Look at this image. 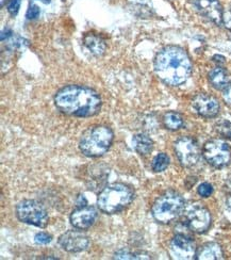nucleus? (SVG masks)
Here are the masks:
<instances>
[{
	"label": "nucleus",
	"instance_id": "nucleus-1",
	"mask_svg": "<svg viewBox=\"0 0 231 260\" xmlns=\"http://www.w3.org/2000/svg\"><path fill=\"white\" fill-rule=\"evenodd\" d=\"M54 104L65 114L89 117L101 111L102 100L94 90L81 85H69L54 96Z\"/></svg>",
	"mask_w": 231,
	"mask_h": 260
},
{
	"label": "nucleus",
	"instance_id": "nucleus-2",
	"mask_svg": "<svg viewBox=\"0 0 231 260\" xmlns=\"http://www.w3.org/2000/svg\"><path fill=\"white\" fill-rule=\"evenodd\" d=\"M155 71L158 77L169 85H180L189 79L192 62L184 49L168 46L159 51L155 59Z\"/></svg>",
	"mask_w": 231,
	"mask_h": 260
},
{
	"label": "nucleus",
	"instance_id": "nucleus-3",
	"mask_svg": "<svg viewBox=\"0 0 231 260\" xmlns=\"http://www.w3.org/2000/svg\"><path fill=\"white\" fill-rule=\"evenodd\" d=\"M134 199L135 192L130 187L124 183H114L99 193L97 205L103 212L113 214L125 209Z\"/></svg>",
	"mask_w": 231,
	"mask_h": 260
},
{
	"label": "nucleus",
	"instance_id": "nucleus-4",
	"mask_svg": "<svg viewBox=\"0 0 231 260\" xmlns=\"http://www.w3.org/2000/svg\"><path fill=\"white\" fill-rule=\"evenodd\" d=\"M112 130L106 126L89 128L80 139L79 147L87 157H99L106 154L113 142Z\"/></svg>",
	"mask_w": 231,
	"mask_h": 260
},
{
	"label": "nucleus",
	"instance_id": "nucleus-5",
	"mask_svg": "<svg viewBox=\"0 0 231 260\" xmlns=\"http://www.w3.org/2000/svg\"><path fill=\"white\" fill-rule=\"evenodd\" d=\"M185 203L183 198L177 192L169 191L152 205L151 213L155 220L161 224H169L178 219L183 212Z\"/></svg>",
	"mask_w": 231,
	"mask_h": 260
},
{
	"label": "nucleus",
	"instance_id": "nucleus-6",
	"mask_svg": "<svg viewBox=\"0 0 231 260\" xmlns=\"http://www.w3.org/2000/svg\"><path fill=\"white\" fill-rule=\"evenodd\" d=\"M16 214L19 221L38 227H45L48 223L46 209L36 201L26 200L20 202L16 207Z\"/></svg>",
	"mask_w": 231,
	"mask_h": 260
},
{
	"label": "nucleus",
	"instance_id": "nucleus-7",
	"mask_svg": "<svg viewBox=\"0 0 231 260\" xmlns=\"http://www.w3.org/2000/svg\"><path fill=\"white\" fill-rule=\"evenodd\" d=\"M203 155L209 165L221 169L231 161V149L227 143L219 140L209 141L203 148Z\"/></svg>",
	"mask_w": 231,
	"mask_h": 260
},
{
	"label": "nucleus",
	"instance_id": "nucleus-8",
	"mask_svg": "<svg viewBox=\"0 0 231 260\" xmlns=\"http://www.w3.org/2000/svg\"><path fill=\"white\" fill-rule=\"evenodd\" d=\"M175 153L184 168L194 167L201 157V148L191 137H181L175 142Z\"/></svg>",
	"mask_w": 231,
	"mask_h": 260
},
{
	"label": "nucleus",
	"instance_id": "nucleus-9",
	"mask_svg": "<svg viewBox=\"0 0 231 260\" xmlns=\"http://www.w3.org/2000/svg\"><path fill=\"white\" fill-rule=\"evenodd\" d=\"M211 222L212 216L210 211L200 204L191 206L185 213V224L194 233H206L210 227Z\"/></svg>",
	"mask_w": 231,
	"mask_h": 260
},
{
	"label": "nucleus",
	"instance_id": "nucleus-10",
	"mask_svg": "<svg viewBox=\"0 0 231 260\" xmlns=\"http://www.w3.org/2000/svg\"><path fill=\"white\" fill-rule=\"evenodd\" d=\"M170 253L172 258L179 260H190L196 257L197 248L195 242L190 237L184 235H176L170 244Z\"/></svg>",
	"mask_w": 231,
	"mask_h": 260
},
{
	"label": "nucleus",
	"instance_id": "nucleus-11",
	"mask_svg": "<svg viewBox=\"0 0 231 260\" xmlns=\"http://www.w3.org/2000/svg\"><path fill=\"white\" fill-rule=\"evenodd\" d=\"M192 108L198 115L206 118L215 117L221 109L219 103L215 97L205 93H200L194 96L192 100Z\"/></svg>",
	"mask_w": 231,
	"mask_h": 260
},
{
	"label": "nucleus",
	"instance_id": "nucleus-12",
	"mask_svg": "<svg viewBox=\"0 0 231 260\" xmlns=\"http://www.w3.org/2000/svg\"><path fill=\"white\" fill-rule=\"evenodd\" d=\"M59 244L66 252L79 253L87 250L90 246V239L82 233L70 231L59 238Z\"/></svg>",
	"mask_w": 231,
	"mask_h": 260
},
{
	"label": "nucleus",
	"instance_id": "nucleus-13",
	"mask_svg": "<svg viewBox=\"0 0 231 260\" xmlns=\"http://www.w3.org/2000/svg\"><path fill=\"white\" fill-rule=\"evenodd\" d=\"M198 12L216 25L223 24L224 10L218 0H195Z\"/></svg>",
	"mask_w": 231,
	"mask_h": 260
},
{
	"label": "nucleus",
	"instance_id": "nucleus-14",
	"mask_svg": "<svg viewBox=\"0 0 231 260\" xmlns=\"http://www.w3.org/2000/svg\"><path fill=\"white\" fill-rule=\"evenodd\" d=\"M97 210L90 206H81L71 214V223L78 230H86L91 227L97 219Z\"/></svg>",
	"mask_w": 231,
	"mask_h": 260
},
{
	"label": "nucleus",
	"instance_id": "nucleus-15",
	"mask_svg": "<svg viewBox=\"0 0 231 260\" xmlns=\"http://www.w3.org/2000/svg\"><path fill=\"white\" fill-rule=\"evenodd\" d=\"M195 258L197 260H219L224 258V253L219 244L208 242L197 251Z\"/></svg>",
	"mask_w": 231,
	"mask_h": 260
},
{
	"label": "nucleus",
	"instance_id": "nucleus-16",
	"mask_svg": "<svg viewBox=\"0 0 231 260\" xmlns=\"http://www.w3.org/2000/svg\"><path fill=\"white\" fill-rule=\"evenodd\" d=\"M209 81L216 90H225L230 81L229 74L222 67H217L209 73Z\"/></svg>",
	"mask_w": 231,
	"mask_h": 260
},
{
	"label": "nucleus",
	"instance_id": "nucleus-17",
	"mask_svg": "<svg viewBox=\"0 0 231 260\" xmlns=\"http://www.w3.org/2000/svg\"><path fill=\"white\" fill-rule=\"evenodd\" d=\"M84 46L93 53L94 56H103L106 51L105 41L94 34H86L83 38Z\"/></svg>",
	"mask_w": 231,
	"mask_h": 260
},
{
	"label": "nucleus",
	"instance_id": "nucleus-18",
	"mask_svg": "<svg viewBox=\"0 0 231 260\" xmlns=\"http://www.w3.org/2000/svg\"><path fill=\"white\" fill-rule=\"evenodd\" d=\"M132 144L140 155H148L153 148L152 140L145 134L136 135L132 138Z\"/></svg>",
	"mask_w": 231,
	"mask_h": 260
},
{
	"label": "nucleus",
	"instance_id": "nucleus-19",
	"mask_svg": "<svg viewBox=\"0 0 231 260\" xmlns=\"http://www.w3.org/2000/svg\"><path fill=\"white\" fill-rule=\"evenodd\" d=\"M163 124L170 130H178L183 126V117L178 112H168L163 116Z\"/></svg>",
	"mask_w": 231,
	"mask_h": 260
},
{
	"label": "nucleus",
	"instance_id": "nucleus-20",
	"mask_svg": "<svg viewBox=\"0 0 231 260\" xmlns=\"http://www.w3.org/2000/svg\"><path fill=\"white\" fill-rule=\"evenodd\" d=\"M169 166H170V157L164 153L158 154L152 161V170L157 173L165 171Z\"/></svg>",
	"mask_w": 231,
	"mask_h": 260
},
{
	"label": "nucleus",
	"instance_id": "nucleus-21",
	"mask_svg": "<svg viewBox=\"0 0 231 260\" xmlns=\"http://www.w3.org/2000/svg\"><path fill=\"white\" fill-rule=\"evenodd\" d=\"M114 258L115 259H150V256L145 252L131 253L129 251L120 250L117 253H115Z\"/></svg>",
	"mask_w": 231,
	"mask_h": 260
},
{
	"label": "nucleus",
	"instance_id": "nucleus-22",
	"mask_svg": "<svg viewBox=\"0 0 231 260\" xmlns=\"http://www.w3.org/2000/svg\"><path fill=\"white\" fill-rule=\"evenodd\" d=\"M215 130L219 136L231 140V123L230 122H226V121L219 122L218 124L215 125Z\"/></svg>",
	"mask_w": 231,
	"mask_h": 260
},
{
	"label": "nucleus",
	"instance_id": "nucleus-23",
	"mask_svg": "<svg viewBox=\"0 0 231 260\" xmlns=\"http://www.w3.org/2000/svg\"><path fill=\"white\" fill-rule=\"evenodd\" d=\"M197 192L202 198H209L213 193V187L210 185V183L204 182L197 188Z\"/></svg>",
	"mask_w": 231,
	"mask_h": 260
},
{
	"label": "nucleus",
	"instance_id": "nucleus-24",
	"mask_svg": "<svg viewBox=\"0 0 231 260\" xmlns=\"http://www.w3.org/2000/svg\"><path fill=\"white\" fill-rule=\"evenodd\" d=\"M51 236L48 235L47 233H40L35 238V241L38 244H48L49 242H51Z\"/></svg>",
	"mask_w": 231,
	"mask_h": 260
},
{
	"label": "nucleus",
	"instance_id": "nucleus-25",
	"mask_svg": "<svg viewBox=\"0 0 231 260\" xmlns=\"http://www.w3.org/2000/svg\"><path fill=\"white\" fill-rule=\"evenodd\" d=\"M20 3L21 0H10V3L8 5V11L11 15H16L18 13Z\"/></svg>",
	"mask_w": 231,
	"mask_h": 260
},
{
	"label": "nucleus",
	"instance_id": "nucleus-26",
	"mask_svg": "<svg viewBox=\"0 0 231 260\" xmlns=\"http://www.w3.org/2000/svg\"><path fill=\"white\" fill-rule=\"evenodd\" d=\"M223 24L226 28L231 30V5L224 10L223 14Z\"/></svg>",
	"mask_w": 231,
	"mask_h": 260
},
{
	"label": "nucleus",
	"instance_id": "nucleus-27",
	"mask_svg": "<svg viewBox=\"0 0 231 260\" xmlns=\"http://www.w3.org/2000/svg\"><path fill=\"white\" fill-rule=\"evenodd\" d=\"M39 15H40V9H39V7L35 6V5L31 6L29 8V10H28V12H27L28 19H36L37 17H39Z\"/></svg>",
	"mask_w": 231,
	"mask_h": 260
},
{
	"label": "nucleus",
	"instance_id": "nucleus-28",
	"mask_svg": "<svg viewBox=\"0 0 231 260\" xmlns=\"http://www.w3.org/2000/svg\"><path fill=\"white\" fill-rule=\"evenodd\" d=\"M223 97H224V101H225L228 105L231 106V83H229L227 88L224 90Z\"/></svg>",
	"mask_w": 231,
	"mask_h": 260
},
{
	"label": "nucleus",
	"instance_id": "nucleus-29",
	"mask_svg": "<svg viewBox=\"0 0 231 260\" xmlns=\"http://www.w3.org/2000/svg\"><path fill=\"white\" fill-rule=\"evenodd\" d=\"M225 191L229 194H231V173L229 174V176L227 177L226 179V182H225Z\"/></svg>",
	"mask_w": 231,
	"mask_h": 260
},
{
	"label": "nucleus",
	"instance_id": "nucleus-30",
	"mask_svg": "<svg viewBox=\"0 0 231 260\" xmlns=\"http://www.w3.org/2000/svg\"><path fill=\"white\" fill-rule=\"evenodd\" d=\"M213 61L216 62V63L218 64V67H219V65H221V64H224V63H225V58L222 57V56H214Z\"/></svg>",
	"mask_w": 231,
	"mask_h": 260
},
{
	"label": "nucleus",
	"instance_id": "nucleus-31",
	"mask_svg": "<svg viewBox=\"0 0 231 260\" xmlns=\"http://www.w3.org/2000/svg\"><path fill=\"white\" fill-rule=\"evenodd\" d=\"M6 34H7V35H6V39H7V38H9V37L11 36V31H10V30H7ZM2 40H3V41L5 40V34H4V32H3V36H2Z\"/></svg>",
	"mask_w": 231,
	"mask_h": 260
},
{
	"label": "nucleus",
	"instance_id": "nucleus-32",
	"mask_svg": "<svg viewBox=\"0 0 231 260\" xmlns=\"http://www.w3.org/2000/svg\"><path fill=\"white\" fill-rule=\"evenodd\" d=\"M41 2H43V3H45V4H47V3H49L50 0H41Z\"/></svg>",
	"mask_w": 231,
	"mask_h": 260
}]
</instances>
